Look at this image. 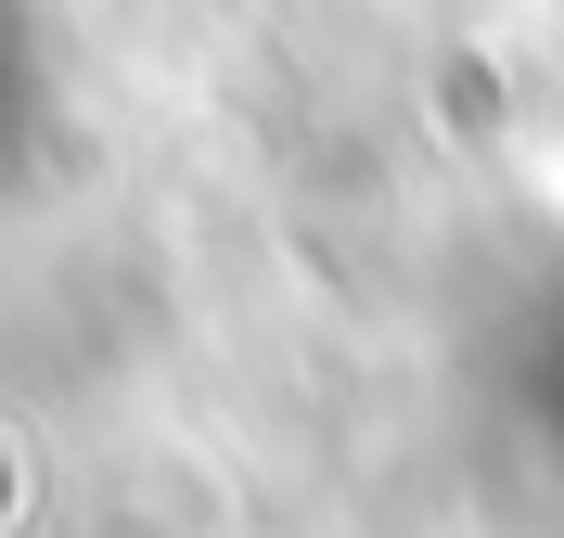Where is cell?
Here are the masks:
<instances>
[{
  "mask_svg": "<svg viewBox=\"0 0 564 538\" xmlns=\"http://www.w3.org/2000/svg\"><path fill=\"white\" fill-rule=\"evenodd\" d=\"M488 410H500V436H513V462L539 474V501L564 513V256L527 270L513 308H500V333H488Z\"/></svg>",
  "mask_w": 564,
  "mask_h": 538,
  "instance_id": "obj_1",
  "label": "cell"
},
{
  "mask_svg": "<svg viewBox=\"0 0 564 538\" xmlns=\"http://www.w3.org/2000/svg\"><path fill=\"white\" fill-rule=\"evenodd\" d=\"M65 26H52V0H0V206H26L52 154H65Z\"/></svg>",
  "mask_w": 564,
  "mask_h": 538,
  "instance_id": "obj_2",
  "label": "cell"
},
{
  "mask_svg": "<svg viewBox=\"0 0 564 538\" xmlns=\"http://www.w3.org/2000/svg\"><path fill=\"white\" fill-rule=\"evenodd\" d=\"M552 90H564V52H552Z\"/></svg>",
  "mask_w": 564,
  "mask_h": 538,
  "instance_id": "obj_3",
  "label": "cell"
}]
</instances>
